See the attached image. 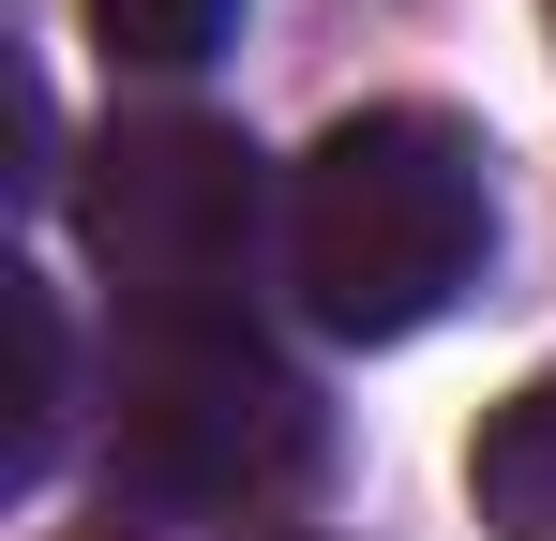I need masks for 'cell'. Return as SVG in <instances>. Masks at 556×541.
Listing matches in <instances>:
<instances>
[{"label": "cell", "instance_id": "obj_1", "mask_svg": "<svg viewBox=\"0 0 556 541\" xmlns=\"http://www.w3.org/2000/svg\"><path fill=\"white\" fill-rule=\"evenodd\" d=\"M481 256H496V151L452 105H362L286 180V286L346 347L437 331L481 286Z\"/></svg>", "mask_w": 556, "mask_h": 541}, {"label": "cell", "instance_id": "obj_2", "mask_svg": "<svg viewBox=\"0 0 556 541\" xmlns=\"http://www.w3.org/2000/svg\"><path fill=\"white\" fill-rule=\"evenodd\" d=\"M105 451L151 512H271L316 466V391L241 301H166V316H121Z\"/></svg>", "mask_w": 556, "mask_h": 541}, {"label": "cell", "instance_id": "obj_3", "mask_svg": "<svg viewBox=\"0 0 556 541\" xmlns=\"http://www.w3.org/2000/svg\"><path fill=\"white\" fill-rule=\"evenodd\" d=\"M256 211H271V180H256V151H241L226 121H121V136L91 151V196H76L105 286H121V316L241 301Z\"/></svg>", "mask_w": 556, "mask_h": 541}, {"label": "cell", "instance_id": "obj_4", "mask_svg": "<svg viewBox=\"0 0 556 541\" xmlns=\"http://www.w3.org/2000/svg\"><path fill=\"white\" fill-rule=\"evenodd\" d=\"M466 496H481V527H496V541H556V361L496 406V422H481Z\"/></svg>", "mask_w": 556, "mask_h": 541}, {"label": "cell", "instance_id": "obj_5", "mask_svg": "<svg viewBox=\"0 0 556 541\" xmlns=\"http://www.w3.org/2000/svg\"><path fill=\"white\" fill-rule=\"evenodd\" d=\"M0 316H15V496H46V466H61V286L46 270H0Z\"/></svg>", "mask_w": 556, "mask_h": 541}, {"label": "cell", "instance_id": "obj_6", "mask_svg": "<svg viewBox=\"0 0 556 541\" xmlns=\"http://www.w3.org/2000/svg\"><path fill=\"white\" fill-rule=\"evenodd\" d=\"M105 61H136V76H195L226 30H241V0H91Z\"/></svg>", "mask_w": 556, "mask_h": 541}]
</instances>
